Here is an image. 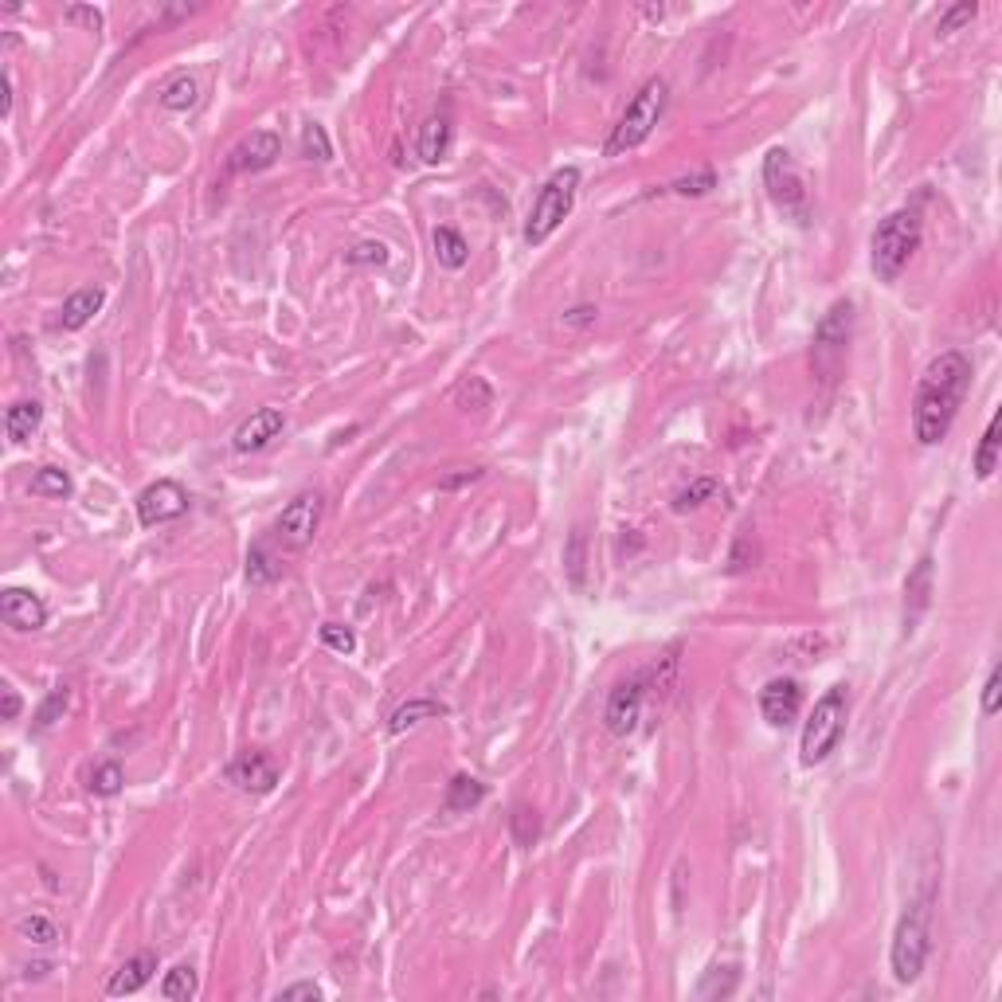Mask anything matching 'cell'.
<instances>
[{
    "instance_id": "8fae6325",
    "label": "cell",
    "mask_w": 1002,
    "mask_h": 1002,
    "mask_svg": "<svg viewBox=\"0 0 1002 1002\" xmlns=\"http://www.w3.org/2000/svg\"><path fill=\"white\" fill-rule=\"evenodd\" d=\"M642 697H646V674H635L627 682H619L607 697L603 709V725L611 736H631L642 721Z\"/></svg>"
},
{
    "instance_id": "2e32d148",
    "label": "cell",
    "mask_w": 1002,
    "mask_h": 1002,
    "mask_svg": "<svg viewBox=\"0 0 1002 1002\" xmlns=\"http://www.w3.org/2000/svg\"><path fill=\"white\" fill-rule=\"evenodd\" d=\"M0 619L8 627H16V631H40L47 623V607L36 592L8 588V592L0 595Z\"/></svg>"
},
{
    "instance_id": "8992f818",
    "label": "cell",
    "mask_w": 1002,
    "mask_h": 1002,
    "mask_svg": "<svg viewBox=\"0 0 1002 1002\" xmlns=\"http://www.w3.org/2000/svg\"><path fill=\"white\" fill-rule=\"evenodd\" d=\"M576 192H580V169L568 165V169H556L552 177L545 181V188L537 192L533 200V212H529V224H525V243L529 247H541L552 239V231L560 228L576 204Z\"/></svg>"
},
{
    "instance_id": "f546056e",
    "label": "cell",
    "mask_w": 1002,
    "mask_h": 1002,
    "mask_svg": "<svg viewBox=\"0 0 1002 1002\" xmlns=\"http://www.w3.org/2000/svg\"><path fill=\"white\" fill-rule=\"evenodd\" d=\"M28 490H32L36 498H71L75 482H71V474H67V470H59V466H44V470H36V474H32Z\"/></svg>"
},
{
    "instance_id": "836d02e7",
    "label": "cell",
    "mask_w": 1002,
    "mask_h": 1002,
    "mask_svg": "<svg viewBox=\"0 0 1002 1002\" xmlns=\"http://www.w3.org/2000/svg\"><path fill=\"white\" fill-rule=\"evenodd\" d=\"M302 157H306V161H318V165L333 161V141H329V134H325L321 122H306V126H302Z\"/></svg>"
},
{
    "instance_id": "3957f363",
    "label": "cell",
    "mask_w": 1002,
    "mask_h": 1002,
    "mask_svg": "<svg viewBox=\"0 0 1002 1002\" xmlns=\"http://www.w3.org/2000/svg\"><path fill=\"white\" fill-rule=\"evenodd\" d=\"M932 952V893L924 889L920 897H912L897 928H893V944H889V963H893V979L897 983H916L924 963Z\"/></svg>"
},
{
    "instance_id": "74e56055",
    "label": "cell",
    "mask_w": 1002,
    "mask_h": 1002,
    "mask_svg": "<svg viewBox=\"0 0 1002 1002\" xmlns=\"http://www.w3.org/2000/svg\"><path fill=\"white\" fill-rule=\"evenodd\" d=\"M509 830H513V838H517V846H533V842H537V834H541V819H537V811H533V807H513V815H509Z\"/></svg>"
},
{
    "instance_id": "1f68e13d",
    "label": "cell",
    "mask_w": 1002,
    "mask_h": 1002,
    "mask_svg": "<svg viewBox=\"0 0 1002 1002\" xmlns=\"http://www.w3.org/2000/svg\"><path fill=\"white\" fill-rule=\"evenodd\" d=\"M196 987H200V979H196V971L181 963V967H173L165 979H161V999L169 1002H188L196 999Z\"/></svg>"
},
{
    "instance_id": "ac0fdd59",
    "label": "cell",
    "mask_w": 1002,
    "mask_h": 1002,
    "mask_svg": "<svg viewBox=\"0 0 1002 1002\" xmlns=\"http://www.w3.org/2000/svg\"><path fill=\"white\" fill-rule=\"evenodd\" d=\"M451 118L447 114H431L423 126H419V137H415V153L423 165H439L447 153H451Z\"/></svg>"
},
{
    "instance_id": "d590c367",
    "label": "cell",
    "mask_w": 1002,
    "mask_h": 1002,
    "mask_svg": "<svg viewBox=\"0 0 1002 1002\" xmlns=\"http://www.w3.org/2000/svg\"><path fill=\"white\" fill-rule=\"evenodd\" d=\"M122 783H126V772H122V764L118 760H102L98 768L91 772V787L94 795H102V799H110V795H118L122 791Z\"/></svg>"
},
{
    "instance_id": "4fadbf2b",
    "label": "cell",
    "mask_w": 1002,
    "mask_h": 1002,
    "mask_svg": "<svg viewBox=\"0 0 1002 1002\" xmlns=\"http://www.w3.org/2000/svg\"><path fill=\"white\" fill-rule=\"evenodd\" d=\"M278 157H282V137L274 130H255L228 153V173H263Z\"/></svg>"
},
{
    "instance_id": "bcb514c9",
    "label": "cell",
    "mask_w": 1002,
    "mask_h": 1002,
    "mask_svg": "<svg viewBox=\"0 0 1002 1002\" xmlns=\"http://www.w3.org/2000/svg\"><path fill=\"white\" fill-rule=\"evenodd\" d=\"M278 999L282 1002H290V999H314L318 1002L321 987L318 983H290V987H282V991H278Z\"/></svg>"
},
{
    "instance_id": "e0dca14e",
    "label": "cell",
    "mask_w": 1002,
    "mask_h": 1002,
    "mask_svg": "<svg viewBox=\"0 0 1002 1002\" xmlns=\"http://www.w3.org/2000/svg\"><path fill=\"white\" fill-rule=\"evenodd\" d=\"M153 971H157V956L153 952H137L130 956L114 975H110V983H106V995L110 999H122V995H137L149 979H153Z\"/></svg>"
},
{
    "instance_id": "7a4b0ae2",
    "label": "cell",
    "mask_w": 1002,
    "mask_h": 1002,
    "mask_svg": "<svg viewBox=\"0 0 1002 1002\" xmlns=\"http://www.w3.org/2000/svg\"><path fill=\"white\" fill-rule=\"evenodd\" d=\"M920 239H924V224H920V212L916 208H897L889 212L873 239H869V267L881 282H897L905 267L912 263V255L920 251Z\"/></svg>"
},
{
    "instance_id": "f1b7e54d",
    "label": "cell",
    "mask_w": 1002,
    "mask_h": 1002,
    "mask_svg": "<svg viewBox=\"0 0 1002 1002\" xmlns=\"http://www.w3.org/2000/svg\"><path fill=\"white\" fill-rule=\"evenodd\" d=\"M278 576H282V564L271 556V548L263 545V541L251 545V552H247V584L251 588H267Z\"/></svg>"
},
{
    "instance_id": "5b68a950",
    "label": "cell",
    "mask_w": 1002,
    "mask_h": 1002,
    "mask_svg": "<svg viewBox=\"0 0 1002 1002\" xmlns=\"http://www.w3.org/2000/svg\"><path fill=\"white\" fill-rule=\"evenodd\" d=\"M666 98H670V83H666L662 75H650V79L635 91V98L627 102V110L619 114V122H615V130L607 137L603 153H607V157H623V153L638 149L646 137L654 134V126L662 122Z\"/></svg>"
},
{
    "instance_id": "6da1fadb",
    "label": "cell",
    "mask_w": 1002,
    "mask_h": 1002,
    "mask_svg": "<svg viewBox=\"0 0 1002 1002\" xmlns=\"http://www.w3.org/2000/svg\"><path fill=\"white\" fill-rule=\"evenodd\" d=\"M971 388V357L948 349L940 357H932L920 384H916V400H912V439L920 447H936L948 439L956 411Z\"/></svg>"
},
{
    "instance_id": "ab89813d",
    "label": "cell",
    "mask_w": 1002,
    "mask_h": 1002,
    "mask_svg": "<svg viewBox=\"0 0 1002 1002\" xmlns=\"http://www.w3.org/2000/svg\"><path fill=\"white\" fill-rule=\"evenodd\" d=\"M345 263H349V267H384V263H388V247L376 243V239H365V243H357L353 251H345Z\"/></svg>"
},
{
    "instance_id": "7c38bea8",
    "label": "cell",
    "mask_w": 1002,
    "mask_h": 1002,
    "mask_svg": "<svg viewBox=\"0 0 1002 1002\" xmlns=\"http://www.w3.org/2000/svg\"><path fill=\"white\" fill-rule=\"evenodd\" d=\"M224 775H228V783H235L247 795H267V791H274V783H278V764H274L271 752L251 748V752H239L224 768Z\"/></svg>"
},
{
    "instance_id": "7bdbcfd3",
    "label": "cell",
    "mask_w": 1002,
    "mask_h": 1002,
    "mask_svg": "<svg viewBox=\"0 0 1002 1002\" xmlns=\"http://www.w3.org/2000/svg\"><path fill=\"white\" fill-rule=\"evenodd\" d=\"M999 697H1002V666L995 662L991 674H987V682H983V701H979L983 717H995V713H999Z\"/></svg>"
},
{
    "instance_id": "44dd1931",
    "label": "cell",
    "mask_w": 1002,
    "mask_h": 1002,
    "mask_svg": "<svg viewBox=\"0 0 1002 1002\" xmlns=\"http://www.w3.org/2000/svg\"><path fill=\"white\" fill-rule=\"evenodd\" d=\"M435 717H447V705H443V701H435V697H411V701H404V705L388 717V732H392V736H404L408 729L423 725V721H435Z\"/></svg>"
},
{
    "instance_id": "9c48e42d",
    "label": "cell",
    "mask_w": 1002,
    "mask_h": 1002,
    "mask_svg": "<svg viewBox=\"0 0 1002 1002\" xmlns=\"http://www.w3.org/2000/svg\"><path fill=\"white\" fill-rule=\"evenodd\" d=\"M321 509H325V501H321L318 490H302L294 501H286V509L278 513L274 537L290 548V552H302V548L314 541V533H318Z\"/></svg>"
},
{
    "instance_id": "30bf717a",
    "label": "cell",
    "mask_w": 1002,
    "mask_h": 1002,
    "mask_svg": "<svg viewBox=\"0 0 1002 1002\" xmlns=\"http://www.w3.org/2000/svg\"><path fill=\"white\" fill-rule=\"evenodd\" d=\"M134 505H137V521L145 529H153V525L177 521V517L188 513V490H184L181 482H173V478H161V482L145 486Z\"/></svg>"
},
{
    "instance_id": "4dcf8cb0",
    "label": "cell",
    "mask_w": 1002,
    "mask_h": 1002,
    "mask_svg": "<svg viewBox=\"0 0 1002 1002\" xmlns=\"http://www.w3.org/2000/svg\"><path fill=\"white\" fill-rule=\"evenodd\" d=\"M196 98H200V83H196L192 75H177L173 83H165V91H161V106H165V110H173V114H184V110H192V106H196Z\"/></svg>"
},
{
    "instance_id": "f35d334b",
    "label": "cell",
    "mask_w": 1002,
    "mask_h": 1002,
    "mask_svg": "<svg viewBox=\"0 0 1002 1002\" xmlns=\"http://www.w3.org/2000/svg\"><path fill=\"white\" fill-rule=\"evenodd\" d=\"M975 16H979V4H975V0H959V4H952V8L936 20V32H940V36L959 32V28H963V24H971Z\"/></svg>"
},
{
    "instance_id": "9a60e30c",
    "label": "cell",
    "mask_w": 1002,
    "mask_h": 1002,
    "mask_svg": "<svg viewBox=\"0 0 1002 1002\" xmlns=\"http://www.w3.org/2000/svg\"><path fill=\"white\" fill-rule=\"evenodd\" d=\"M282 427H286V415H282V408H259V411H251V419H243V423L235 427V435H231V447H235L239 455H255V451L271 447L274 439L282 435Z\"/></svg>"
},
{
    "instance_id": "83f0119b",
    "label": "cell",
    "mask_w": 1002,
    "mask_h": 1002,
    "mask_svg": "<svg viewBox=\"0 0 1002 1002\" xmlns=\"http://www.w3.org/2000/svg\"><path fill=\"white\" fill-rule=\"evenodd\" d=\"M564 572H568V584L576 592H584V576H588V537H584V529H572V537L564 545Z\"/></svg>"
},
{
    "instance_id": "e575fe53",
    "label": "cell",
    "mask_w": 1002,
    "mask_h": 1002,
    "mask_svg": "<svg viewBox=\"0 0 1002 1002\" xmlns=\"http://www.w3.org/2000/svg\"><path fill=\"white\" fill-rule=\"evenodd\" d=\"M20 936L28 940V944H36V948H51L55 940H59V928H55V920L51 916H40V912H32V916H24L20 924Z\"/></svg>"
},
{
    "instance_id": "f907efd6",
    "label": "cell",
    "mask_w": 1002,
    "mask_h": 1002,
    "mask_svg": "<svg viewBox=\"0 0 1002 1002\" xmlns=\"http://www.w3.org/2000/svg\"><path fill=\"white\" fill-rule=\"evenodd\" d=\"M47 971H51V963H47V959H40V963H28V967H24V979H44Z\"/></svg>"
},
{
    "instance_id": "484cf974",
    "label": "cell",
    "mask_w": 1002,
    "mask_h": 1002,
    "mask_svg": "<svg viewBox=\"0 0 1002 1002\" xmlns=\"http://www.w3.org/2000/svg\"><path fill=\"white\" fill-rule=\"evenodd\" d=\"M451 400L462 411H486L494 408V388H490L486 376H462L455 384V392H451Z\"/></svg>"
},
{
    "instance_id": "60d3db41",
    "label": "cell",
    "mask_w": 1002,
    "mask_h": 1002,
    "mask_svg": "<svg viewBox=\"0 0 1002 1002\" xmlns=\"http://www.w3.org/2000/svg\"><path fill=\"white\" fill-rule=\"evenodd\" d=\"M321 642L337 654H353L357 650V635L353 627H341V623H321Z\"/></svg>"
},
{
    "instance_id": "681fc988",
    "label": "cell",
    "mask_w": 1002,
    "mask_h": 1002,
    "mask_svg": "<svg viewBox=\"0 0 1002 1002\" xmlns=\"http://www.w3.org/2000/svg\"><path fill=\"white\" fill-rule=\"evenodd\" d=\"M478 478H482V470H462V474H455V478H443V482H439V490H458V486L478 482Z\"/></svg>"
},
{
    "instance_id": "ee69618b",
    "label": "cell",
    "mask_w": 1002,
    "mask_h": 1002,
    "mask_svg": "<svg viewBox=\"0 0 1002 1002\" xmlns=\"http://www.w3.org/2000/svg\"><path fill=\"white\" fill-rule=\"evenodd\" d=\"M67 24H87L91 32H102V12L87 8V4H71L67 8Z\"/></svg>"
},
{
    "instance_id": "603a6c76",
    "label": "cell",
    "mask_w": 1002,
    "mask_h": 1002,
    "mask_svg": "<svg viewBox=\"0 0 1002 1002\" xmlns=\"http://www.w3.org/2000/svg\"><path fill=\"white\" fill-rule=\"evenodd\" d=\"M482 799H486V783H478L474 775H455V779L447 783L443 811H447V815H466V811H474Z\"/></svg>"
},
{
    "instance_id": "b9f144b4",
    "label": "cell",
    "mask_w": 1002,
    "mask_h": 1002,
    "mask_svg": "<svg viewBox=\"0 0 1002 1002\" xmlns=\"http://www.w3.org/2000/svg\"><path fill=\"white\" fill-rule=\"evenodd\" d=\"M709 188H717V173L713 169H701L693 177H682V181L670 184V192H678V196H705Z\"/></svg>"
},
{
    "instance_id": "d6a6232c",
    "label": "cell",
    "mask_w": 1002,
    "mask_h": 1002,
    "mask_svg": "<svg viewBox=\"0 0 1002 1002\" xmlns=\"http://www.w3.org/2000/svg\"><path fill=\"white\" fill-rule=\"evenodd\" d=\"M67 705H71V685H55V689H51V693L44 697V705L36 709V721H32V729L47 732L51 725H55V721H63Z\"/></svg>"
},
{
    "instance_id": "ba28073f",
    "label": "cell",
    "mask_w": 1002,
    "mask_h": 1002,
    "mask_svg": "<svg viewBox=\"0 0 1002 1002\" xmlns=\"http://www.w3.org/2000/svg\"><path fill=\"white\" fill-rule=\"evenodd\" d=\"M850 333H854V302H850V298H838V302L822 314L819 329H815V341H811V368H815L819 380H834V376H838V368L846 361Z\"/></svg>"
},
{
    "instance_id": "cb8c5ba5",
    "label": "cell",
    "mask_w": 1002,
    "mask_h": 1002,
    "mask_svg": "<svg viewBox=\"0 0 1002 1002\" xmlns=\"http://www.w3.org/2000/svg\"><path fill=\"white\" fill-rule=\"evenodd\" d=\"M40 423H44V408H40L36 400H20V404H12L8 415H4V431H8L12 443H28V439L40 431Z\"/></svg>"
},
{
    "instance_id": "277c9868",
    "label": "cell",
    "mask_w": 1002,
    "mask_h": 1002,
    "mask_svg": "<svg viewBox=\"0 0 1002 1002\" xmlns=\"http://www.w3.org/2000/svg\"><path fill=\"white\" fill-rule=\"evenodd\" d=\"M846 717H850V693L846 685H830L815 701L807 725H803V740H799V760L803 768H819L830 760V752H838L842 736H846Z\"/></svg>"
},
{
    "instance_id": "52a82bcc",
    "label": "cell",
    "mask_w": 1002,
    "mask_h": 1002,
    "mask_svg": "<svg viewBox=\"0 0 1002 1002\" xmlns=\"http://www.w3.org/2000/svg\"><path fill=\"white\" fill-rule=\"evenodd\" d=\"M764 188H768L772 204L787 216V220H795L799 228L811 224V188H807L799 165L791 161L787 149H772V153L764 157Z\"/></svg>"
},
{
    "instance_id": "5bb4252c",
    "label": "cell",
    "mask_w": 1002,
    "mask_h": 1002,
    "mask_svg": "<svg viewBox=\"0 0 1002 1002\" xmlns=\"http://www.w3.org/2000/svg\"><path fill=\"white\" fill-rule=\"evenodd\" d=\"M760 713L772 729H787L803 713V689L795 678H775L760 689Z\"/></svg>"
},
{
    "instance_id": "7402d4cb",
    "label": "cell",
    "mask_w": 1002,
    "mask_h": 1002,
    "mask_svg": "<svg viewBox=\"0 0 1002 1002\" xmlns=\"http://www.w3.org/2000/svg\"><path fill=\"white\" fill-rule=\"evenodd\" d=\"M736 987H740V971H736L732 963H713V967L701 975V983H697L693 995L701 1002H721V999H732Z\"/></svg>"
},
{
    "instance_id": "4316f807",
    "label": "cell",
    "mask_w": 1002,
    "mask_h": 1002,
    "mask_svg": "<svg viewBox=\"0 0 1002 1002\" xmlns=\"http://www.w3.org/2000/svg\"><path fill=\"white\" fill-rule=\"evenodd\" d=\"M999 411L991 415V423H987V431H983V439H979V451H975V478L979 482H987L995 470H999Z\"/></svg>"
},
{
    "instance_id": "ffe728a7",
    "label": "cell",
    "mask_w": 1002,
    "mask_h": 1002,
    "mask_svg": "<svg viewBox=\"0 0 1002 1002\" xmlns=\"http://www.w3.org/2000/svg\"><path fill=\"white\" fill-rule=\"evenodd\" d=\"M102 302H106V290H98V286L75 290V294L63 302V310H59V329H67V333L83 329V325L102 310Z\"/></svg>"
},
{
    "instance_id": "8d00e7d4",
    "label": "cell",
    "mask_w": 1002,
    "mask_h": 1002,
    "mask_svg": "<svg viewBox=\"0 0 1002 1002\" xmlns=\"http://www.w3.org/2000/svg\"><path fill=\"white\" fill-rule=\"evenodd\" d=\"M717 494H721V482H717V478H697V482H689L682 494L674 498V509H678V513H689V509L705 505V501L717 498Z\"/></svg>"
},
{
    "instance_id": "d6986e66",
    "label": "cell",
    "mask_w": 1002,
    "mask_h": 1002,
    "mask_svg": "<svg viewBox=\"0 0 1002 1002\" xmlns=\"http://www.w3.org/2000/svg\"><path fill=\"white\" fill-rule=\"evenodd\" d=\"M932 603V556H924L905 580V631L920 623V615Z\"/></svg>"
},
{
    "instance_id": "c3c4849f",
    "label": "cell",
    "mask_w": 1002,
    "mask_h": 1002,
    "mask_svg": "<svg viewBox=\"0 0 1002 1002\" xmlns=\"http://www.w3.org/2000/svg\"><path fill=\"white\" fill-rule=\"evenodd\" d=\"M748 548H752V541L744 537V541H736V548H732V556H729V568L732 572H744L752 560H748Z\"/></svg>"
},
{
    "instance_id": "d4e9b609",
    "label": "cell",
    "mask_w": 1002,
    "mask_h": 1002,
    "mask_svg": "<svg viewBox=\"0 0 1002 1002\" xmlns=\"http://www.w3.org/2000/svg\"><path fill=\"white\" fill-rule=\"evenodd\" d=\"M431 243H435V259H439V267H447V271H462V267L470 263V243H466L455 228H435Z\"/></svg>"
},
{
    "instance_id": "7dc6e473",
    "label": "cell",
    "mask_w": 1002,
    "mask_h": 1002,
    "mask_svg": "<svg viewBox=\"0 0 1002 1002\" xmlns=\"http://www.w3.org/2000/svg\"><path fill=\"white\" fill-rule=\"evenodd\" d=\"M20 709H24L20 693H16L12 685H4V709H0V717H4V721H16V717H20Z\"/></svg>"
},
{
    "instance_id": "f6af8a7d",
    "label": "cell",
    "mask_w": 1002,
    "mask_h": 1002,
    "mask_svg": "<svg viewBox=\"0 0 1002 1002\" xmlns=\"http://www.w3.org/2000/svg\"><path fill=\"white\" fill-rule=\"evenodd\" d=\"M595 318H599V310H595V306H572V310H568L560 321H564L568 329H588V325H595Z\"/></svg>"
}]
</instances>
